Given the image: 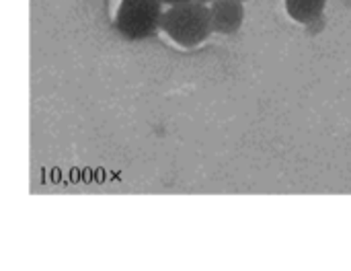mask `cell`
<instances>
[{
    "instance_id": "cell-4",
    "label": "cell",
    "mask_w": 351,
    "mask_h": 271,
    "mask_svg": "<svg viewBox=\"0 0 351 271\" xmlns=\"http://www.w3.org/2000/svg\"><path fill=\"white\" fill-rule=\"evenodd\" d=\"M284 8L294 23L308 27L325 19L327 0H284Z\"/></svg>"
},
{
    "instance_id": "cell-1",
    "label": "cell",
    "mask_w": 351,
    "mask_h": 271,
    "mask_svg": "<svg viewBox=\"0 0 351 271\" xmlns=\"http://www.w3.org/2000/svg\"><path fill=\"white\" fill-rule=\"evenodd\" d=\"M160 31L175 45H179L183 49H191V47L202 45L214 33L208 4H204L199 0L169 4L162 10Z\"/></svg>"
},
{
    "instance_id": "cell-7",
    "label": "cell",
    "mask_w": 351,
    "mask_h": 271,
    "mask_svg": "<svg viewBox=\"0 0 351 271\" xmlns=\"http://www.w3.org/2000/svg\"><path fill=\"white\" fill-rule=\"evenodd\" d=\"M243 2H247V0H243Z\"/></svg>"
},
{
    "instance_id": "cell-2",
    "label": "cell",
    "mask_w": 351,
    "mask_h": 271,
    "mask_svg": "<svg viewBox=\"0 0 351 271\" xmlns=\"http://www.w3.org/2000/svg\"><path fill=\"white\" fill-rule=\"evenodd\" d=\"M165 4L160 0H119L115 10V29L128 41H142L160 31Z\"/></svg>"
},
{
    "instance_id": "cell-3",
    "label": "cell",
    "mask_w": 351,
    "mask_h": 271,
    "mask_svg": "<svg viewBox=\"0 0 351 271\" xmlns=\"http://www.w3.org/2000/svg\"><path fill=\"white\" fill-rule=\"evenodd\" d=\"M212 31L220 35H234L245 23V2L243 0H212L208 4Z\"/></svg>"
},
{
    "instance_id": "cell-5",
    "label": "cell",
    "mask_w": 351,
    "mask_h": 271,
    "mask_svg": "<svg viewBox=\"0 0 351 271\" xmlns=\"http://www.w3.org/2000/svg\"><path fill=\"white\" fill-rule=\"evenodd\" d=\"M160 2L169 6V4H177V2H187V0H160Z\"/></svg>"
},
{
    "instance_id": "cell-6",
    "label": "cell",
    "mask_w": 351,
    "mask_h": 271,
    "mask_svg": "<svg viewBox=\"0 0 351 271\" xmlns=\"http://www.w3.org/2000/svg\"><path fill=\"white\" fill-rule=\"evenodd\" d=\"M341 2H343V6H346V8H350L351 10V0H341Z\"/></svg>"
}]
</instances>
